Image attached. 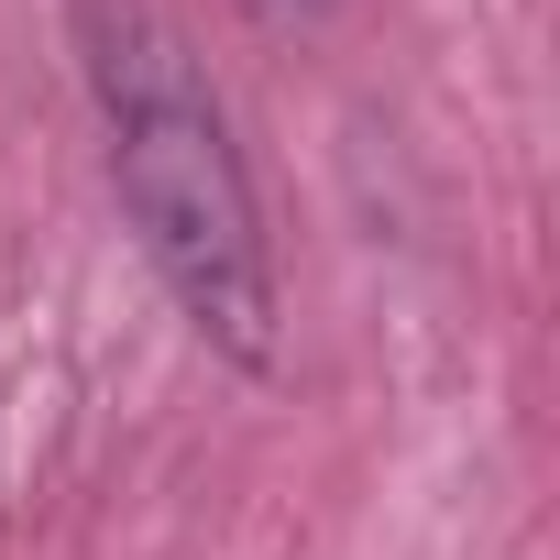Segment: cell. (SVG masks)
Returning <instances> with one entry per match:
<instances>
[{"label":"cell","instance_id":"cell-1","mask_svg":"<svg viewBox=\"0 0 560 560\" xmlns=\"http://www.w3.org/2000/svg\"><path fill=\"white\" fill-rule=\"evenodd\" d=\"M78 56L110 121V187L143 231V264L165 275V298L220 341L231 363H275V253L264 209L242 176V143L220 100L198 89L176 23L154 0H78Z\"/></svg>","mask_w":560,"mask_h":560},{"label":"cell","instance_id":"cell-2","mask_svg":"<svg viewBox=\"0 0 560 560\" xmlns=\"http://www.w3.org/2000/svg\"><path fill=\"white\" fill-rule=\"evenodd\" d=\"M264 12H298V0H264Z\"/></svg>","mask_w":560,"mask_h":560}]
</instances>
